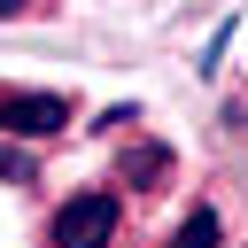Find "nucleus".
Here are the masks:
<instances>
[{"label": "nucleus", "instance_id": "1", "mask_svg": "<svg viewBox=\"0 0 248 248\" xmlns=\"http://www.w3.org/2000/svg\"><path fill=\"white\" fill-rule=\"evenodd\" d=\"M116 225H124V202H116L108 186H85V194H70V202L54 209L46 240H54V248H116Z\"/></svg>", "mask_w": 248, "mask_h": 248}, {"label": "nucleus", "instance_id": "2", "mask_svg": "<svg viewBox=\"0 0 248 248\" xmlns=\"http://www.w3.org/2000/svg\"><path fill=\"white\" fill-rule=\"evenodd\" d=\"M70 93H39V85H0V132L8 140H54L70 132Z\"/></svg>", "mask_w": 248, "mask_h": 248}, {"label": "nucleus", "instance_id": "3", "mask_svg": "<svg viewBox=\"0 0 248 248\" xmlns=\"http://www.w3.org/2000/svg\"><path fill=\"white\" fill-rule=\"evenodd\" d=\"M170 178V147H155V140H140L132 155H124V186H140V194H155Z\"/></svg>", "mask_w": 248, "mask_h": 248}, {"label": "nucleus", "instance_id": "4", "mask_svg": "<svg viewBox=\"0 0 248 248\" xmlns=\"http://www.w3.org/2000/svg\"><path fill=\"white\" fill-rule=\"evenodd\" d=\"M217 240H225V225H217L209 202H194V209L178 217V232H170V248H217Z\"/></svg>", "mask_w": 248, "mask_h": 248}, {"label": "nucleus", "instance_id": "5", "mask_svg": "<svg viewBox=\"0 0 248 248\" xmlns=\"http://www.w3.org/2000/svg\"><path fill=\"white\" fill-rule=\"evenodd\" d=\"M0 178H16V186H31V155H23V147H8V140H0Z\"/></svg>", "mask_w": 248, "mask_h": 248}, {"label": "nucleus", "instance_id": "6", "mask_svg": "<svg viewBox=\"0 0 248 248\" xmlns=\"http://www.w3.org/2000/svg\"><path fill=\"white\" fill-rule=\"evenodd\" d=\"M0 16H31V0H0Z\"/></svg>", "mask_w": 248, "mask_h": 248}]
</instances>
